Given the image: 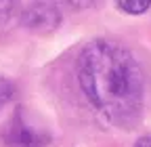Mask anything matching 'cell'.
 <instances>
[{
	"mask_svg": "<svg viewBox=\"0 0 151 147\" xmlns=\"http://www.w3.org/2000/svg\"><path fill=\"white\" fill-rule=\"evenodd\" d=\"M76 71L86 101L107 124L126 130L137 126L143 118L145 76L130 48L97 38L82 48Z\"/></svg>",
	"mask_w": 151,
	"mask_h": 147,
	"instance_id": "6da1fadb",
	"label": "cell"
},
{
	"mask_svg": "<svg viewBox=\"0 0 151 147\" xmlns=\"http://www.w3.org/2000/svg\"><path fill=\"white\" fill-rule=\"evenodd\" d=\"M21 23L38 34H48L59 27L61 23V11L48 2H34L21 11Z\"/></svg>",
	"mask_w": 151,
	"mask_h": 147,
	"instance_id": "7a4b0ae2",
	"label": "cell"
},
{
	"mask_svg": "<svg viewBox=\"0 0 151 147\" xmlns=\"http://www.w3.org/2000/svg\"><path fill=\"white\" fill-rule=\"evenodd\" d=\"M4 139L13 147H44L46 141H48L46 137H42L40 133L32 130V128L23 122L21 112H17L13 116V120L9 122L6 133H4Z\"/></svg>",
	"mask_w": 151,
	"mask_h": 147,
	"instance_id": "3957f363",
	"label": "cell"
},
{
	"mask_svg": "<svg viewBox=\"0 0 151 147\" xmlns=\"http://www.w3.org/2000/svg\"><path fill=\"white\" fill-rule=\"evenodd\" d=\"M118 6H120V11H124V13H130V15H141V13H145V11L151 6V2H149V0H134V2H128V0H120Z\"/></svg>",
	"mask_w": 151,
	"mask_h": 147,
	"instance_id": "277c9868",
	"label": "cell"
},
{
	"mask_svg": "<svg viewBox=\"0 0 151 147\" xmlns=\"http://www.w3.org/2000/svg\"><path fill=\"white\" fill-rule=\"evenodd\" d=\"M13 93H15V86H13V82L0 76V109H2V107H4V105H6L11 99H13Z\"/></svg>",
	"mask_w": 151,
	"mask_h": 147,
	"instance_id": "5b68a950",
	"label": "cell"
},
{
	"mask_svg": "<svg viewBox=\"0 0 151 147\" xmlns=\"http://www.w3.org/2000/svg\"><path fill=\"white\" fill-rule=\"evenodd\" d=\"M134 147H151V135H145V137H141V139H137V143H134Z\"/></svg>",
	"mask_w": 151,
	"mask_h": 147,
	"instance_id": "8992f818",
	"label": "cell"
}]
</instances>
